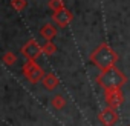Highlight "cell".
Returning a JSON list of instances; mask_svg holds the SVG:
<instances>
[{
	"label": "cell",
	"instance_id": "obj_1",
	"mask_svg": "<svg viewBox=\"0 0 130 126\" xmlns=\"http://www.w3.org/2000/svg\"><path fill=\"white\" fill-rule=\"evenodd\" d=\"M89 60L93 63V65L104 71V69H109L112 66L116 65V61H118V54L115 52L113 48H110V45L107 43H101L98 45L89 55Z\"/></svg>",
	"mask_w": 130,
	"mask_h": 126
},
{
	"label": "cell",
	"instance_id": "obj_2",
	"mask_svg": "<svg viewBox=\"0 0 130 126\" xmlns=\"http://www.w3.org/2000/svg\"><path fill=\"white\" fill-rule=\"evenodd\" d=\"M96 82L104 89H116V88H122L127 83V77L124 72H121V69L112 66L109 69L101 71V74L96 77Z\"/></svg>",
	"mask_w": 130,
	"mask_h": 126
},
{
	"label": "cell",
	"instance_id": "obj_3",
	"mask_svg": "<svg viewBox=\"0 0 130 126\" xmlns=\"http://www.w3.org/2000/svg\"><path fill=\"white\" fill-rule=\"evenodd\" d=\"M22 71H23V75L31 82V83H38V82H41L43 80V77H44V71H43V68L38 65V63L35 61V60H26L25 63H23V68H22Z\"/></svg>",
	"mask_w": 130,
	"mask_h": 126
},
{
	"label": "cell",
	"instance_id": "obj_4",
	"mask_svg": "<svg viewBox=\"0 0 130 126\" xmlns=\"http://www.w3.org/2000/svg\"><path fill=\"white\" fill-rule=\"evenodd\" d=\"M22 54L28 58V60H37V58H40V55L43 54V46H40L38 43H37V40H34V39H31V40H28L23 46H22Z\"/></svg>",
	"mask_w": 130,
	"mask_h": 126
},
{
	"label": "cell",
	"instance_id": "obj_5",
	"mask_svg": "<svg viewBox=\"0 0 130 126\" xmlns=\"http://www.w3.org/2000/svg\"><path fill=\"white\" fill-rule=\"evenodd\" d=\"M104 100L107 103V106L110 108H118L124 103V95L121 92V88L116 89H104Z\"/></svg>",
	"mask_w": 130,
	"mask_h": 126
},
{
	"label": "cell",
	"instance_id": "obj_6",
	"mask_svg": "<svg viewBox=\"0 0 130 126\" xmlns=\"http://www.w3.org/2000/svg\"><path fill=\"white\" fill-rule=\"evenodd\" d=\"M72 19H74L72 12H71L69 9H66V8H63V9H60V11H54V14H52L54 23H57L60 28H68V26L71 25Z\"/></svg>",
	"mask_w": 130,
	"mask_h": 126
},
{
	"label": "cell",
	"instance_id": "obj_7",
	"mask_svg": "<svg viewBox=\"0 0 130 126\" xmlns=\"http://www.w3.org/2000/svg\"><path fill=\"white\" fill-rule=\"evenodd\" d=\"M98 120L104 124V126H113L118 121V112L115 111V108H104L100 114H98Z\"/></svg>",
	"mask_w": 130,
	"mask_h": 126
},
{
	"label": "cell",
	"instance_id": "obj_8",
	"mask_svg": "<svg viewBox=\"0 0 130 126\" xmlns=\"http://www.w3.org/2000/svg\"><path fill=\"white\" fill-rule=\"evenodd\" d=\"M41 83H43V88L46 91H55L58 88V85H60L57 75L52 74V72H46L44 77H43V80H41Z\"/></svg>",
	"mask_w": 130,
	"mask_h": 126
},
{
	"label": "cell",
	"instance_id": "obj_9",
	"mask_svg": "<svg viewBox=\"0 0 130 126\" xmlns=\"http://www.w3.org/2000/svg\"><path fill=\"white\" fill-rule=\"evenodd\" d=\"M40 35L46 40V42H52L57 35V28L52 23H46L40 28Z\"/></svg>",
	"mask_w": 130,
	"mask_h": 126
},
{
	"label": "cell",
	"instance_id": "obj_10",
	"mask_svg": "<svg viewBox=\"0 0 130 126\" xmlns=\"http://www.w3.org/2000/svg\"><path fill=\"white\" fill-rule=\"evenodd\" d=\"M51 105H52V108H55V109H63L64 106H66V98H64L61 94H57V95L52 97Z\"/></svg>",
	"mask_w": 130,
	"mask_h": 126
},
{
	"label": "cell",
	"instance_id": "obj_11",
	"mask_svg": "<svg viewBox=\"0 0 130 126\" xmlns=\"http://www.w3.org/2000/svg\"><path fill=\"white\" fill-rule=\"evenodd\" d=\"M47 6H49V9H52V11H60V9L64 8V0H49V2H47Z\"/></svg>",
	"mask_w": 130,
	"mask_h": 126
},
{
	"label": "cell",
	"instance_id": "obj_12",
	"mask_svg": "<svg viewBox=\"0 0 130 126\" xmlns=\"http://www.w3.org/2000/svg\"><path fill=\"white\" fill-rule=\"evenodd\" d=\"M15 60H17V55L12 51H8V52L3 54V63L5 65H14Z\"/></svg>",
	"mask_w": 130,
	"mask_h": 126
},
{
	"label": "cell",
	"instance_id": "obj_13",
	"mask_svg": "<svg viewBox=\"0 0 130 126\" xmlns=\"http://www.w3.org/2000/svg\"><path fill=\"white\" fill-rule=\"evenodd\" d=\"M57 52V46L52 43V42H46L44 45H43V54H46V55H54Z\"/></svg>",
	"mask_w": 130,
	"mask_h": 126
},
{
	"label": "cell",
	"instance_id": "obj_14",
	"mask_svg": "<svg viewBox=\"0 0 130 126\" xmlns=\"http://www.w3.org/2000/svg\"><path fill=\"white\" fill-rule=\"evenodd\" d=\"M11 6L15 11H23L28 6V2H26V0H11Z\"/></svg>",
	"mask_w": 130,
	"mask_h": 126
}]
</instances>
